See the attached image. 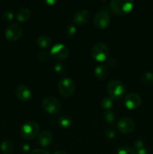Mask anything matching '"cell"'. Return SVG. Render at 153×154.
I'll return each mask as SVG.
<instances>
[{"mask_svg": "<svg viewBox=\"0 0 153 154\" xmlns=\"http://www.w3.org/2000/svg\"><path fill=\"white\" fill-rule=\"evenodd\" d=\"M148 150H147V148H146L145 147L136 150V154H148Z\"/></svg>", "mask_w": 153, "mask_h": 154, "instance_id": "cell-32", "label": "cell"}, {"mask_svg": "<svg viewBox=\"0 0 153 154\" xmlns=\"http://www.w3.org/2000/svg\"><path fill=\"white\" fill-rule=\"evenodd\" d=\"M141 103L142 99L137 93H129L124 98V105L129 110H134L139 108Z\"/></svg>", "mask_w": 153, "mask_h": 154, "instance_id": "cell-11", "label": "cell"}, {"mask_svg": "<svg viewBox=\"0 0 153 154\" xmlns=\"http://www.w3.org/2000/svg\"><path fill=\"white\" fill-rule=\"evenodd\" d=\"M107 91L111 99L118 100L124 96L126 88L124 84L121 81L118 80H113L108 83Z\"/></svg>", "mask_w": 153, "mask_h": 154, "instance_id": "cell-2", "label": "cell"}, {"mask_svg": "<svg viewBox=\"0 0 153 154\" xmlns=\"http://www.w3.org/2000/svg\"><path fill=\"white\" fill-rule=\"evenodd\" d=\"M76 28L74 25L73 24H70L67 27L65 30V34L68 37L72 38L76 35Z\"/></svg>", "mask_w": 153, "mask_h": 154, "instance_id": "cell-24", "label": "cell"}, {"mask_svg": "<svg viewBox=\"0 0 153 154\" xmlns=\"http://www.w3.org/2000/svg\"><path fill=\"white\" fill-rule=\"evenodd\" d=\"M133 146H134V150H139V149L140 148H142V147H144V142L143 141H142V139H140V138H137V139H136L134 141V142L133 144Z\"/></svg>", "mask_w": 153, "mask_h": 154, "instance_id": "cell-28", "label": "cell"}, {"mask_svg": "<svg viewBox=\"0 0 153 154\" xmlns=\"http://www.w3.org/2000/svg\"><path fill=\"white\" fill-rule=\"evenodd\" d=\"M50 54L57 60H65L69 55V49L65 45L62 43L55 44L50 50Z\"/></svg>", "mask_w": 153, "mask_h": 154, "instance_id": "cell-7", "label": "cell"}, {"mask_svg": "<svg viewBox=\"0 0 153 154\" xmlns=\"http://www.w3.org/2000/svg\"><path fill=\"white\" fill-rule=\"evenodd\" d=\"M64 70H65V68L61 63H56L55 65V66H54V71L57 74H58V75H62L64 73Z\"/></svg>", "mask_w": 153, "mask_h": 154, "instance_id": "cell-29", "label": "cell"}, {"mask_svg": "<svg viewBox=\"0 0 153 154\" xmlns=\"http://www.w3.org/2000/svg\"><path fill=\"white\" fill-rule=\"evenodd\" d=\"M135 123L131 118L123 117L117 123V129L118 132L122 134L130 133L134 129Z\"/></svg>", "mask_w": 153, "mask_h": 154, "instance_id": "cell-10", "label": "cell"}, {"mask_svg": "<svg viewBox=\"0 0 153 154\" xmlns=\"http://www.w3.org/2000/svg\"><path fill=\"white\" fill-rule=\"evenodd\" d=\"M40 127L35 121L28 120L24 123L20 128V134L26 139H32L38 134Z\"/></svg>", "mask_w": 153, "mask_h": 154, "instance_id": "cell-4", "label": "cell"}, {"mask_svg": "<svg viewBox=\"0 0 153 154\" xmlns=\"http://www.w3.org/2000/svg\"><path fill=\"white\" fill-rule=\"evenodd\" d=\"M91 55L96 61H105L107 60L108 55H109L108 46L103 42H98L94 44L91 49Z\"/></svg>", "mask_w": 153, "mask_h": 154, "instance_id": "cell-3", "label": "cell"}, {"mask_svg": "<svg viewBox=\"0 0 153 154\" xmlns=\"http://www.w3.org/2000/svg\"><path fill=\"white\" fill-rule=\"evenodd\" d=\"M94 75L98 80H104L109 75V69L106 65H99L94 69Z\"/></svg>", "mask_w": 153, "mask_h": 154, "instance_id": "cell-15", "label": "cell"}, {"mask_svg": "<svg viewBox=\"0 0 153 154\" xmlns=\"http://www.w3.org/2000/svg\"><path fill=\"white\" fill-rule=\"evenodd\" d=\"M22 28L18 24L13 23L6 28L4 35L6 38L10 42H16L19 40L22 35Z\"/></svg>", "mask_w": 153, "mask_h": 154, "instance_id": "cell-8", "label": "cell"}, {"mask_svg": "<svg viewBox=\"0 0 153 154\" xmlns=\"http://www.w3.org/2000/svg\"><path fill=\"white\" fill-rule=\"evenodd\" d=\"M30 147L29 145H28L27 144H23L22 145V151L24 153H27V152L29 151Z\"/></svg>", "mask_w": 153, "mask_h": 154, "instance_id": "cell-33", "label": "cell"}, {"mask_svg": "<svg viewBox=\"0 0 153 154\" xmlns=\"http://www.w3.org/2000/svg\"><path fill=\"white\" fill-rule=\"evenodd\" d=\"M37 44L42 49H47L52 45V40L50 36L46 35H41L38 38Z\"/></svg>", "mask_w": 153, "mask_h": 154, "instance_id": "cell-17", "label": "cell"}, {"mask_svg": "<svg viewBox=\"0 0 153 154\" xmlns=\"http://www.w3.org/2000/svg\"><path fill=\"white\" fill-rule=\"evenodd\" d=\"M46 2L49 5H53L56 3V2L54 1V0H52V1H49V0H48V1H46Z\"/></svg>", "mask_w": 153, "mask_h": 154, "instance_id": "cell-35", "label": "cell"}, {"mask_svg": "<svg viewBox=\"0 0 153 154\" xmlns=\"http://www.w3.org/2000/svg\"><path fill=\"white\" fill-rule=\"evenodd\" d=\"M13 143L9 139L3 141L0 145V149H1L2 152L4 154H9L11 153L12 150H13Z\"/></svg>", "mask_w": 153, "mask_h": 154, "instance_id": "cell-18", "label": "cell"}, {"mask_svg": "<svg viewBox=\"0 0 153 154\" xmlns=\"http://www.w3.org/2000/svg\"><path fill=\"white\" fill-rule=\"evenodd\" d=\"M110 5L114 13L120 16H124L131 11L134 8V2L125 0H112Z\"/></svg>", "mask_w": 153, "mask_h": 154, "instance_id": "cell-1", "label": "cell"}, {"mask_svg": "<svg viewBox=\"0 0 153 154\" xmlns=\"http://www.w3.org/2000/svg\"><path fill=\"white\" fill-rule=\"evenodd\" d=\"M41 104L44 110L50 114H57L61 110V104L59 101L52 96L44 98Z\"/></svg>", "mask_w": 153, "mask_h": 154, "instance_id": "cell-6", "label": "cell"}, {"mask_svg": "<svg viewBox=\"0 0 153 154\" xmlns=\"http://www.w3.org/2000/svg\"><path fill=\"white\" fill-rule=\"evenodd\" d=\"M29 154H50L47 150L44 149H34Z\"/></svg>", "mask_w": 153, "mask_h": 154, "instance_id": "cell-30", "label": "cell"}, {"mask_svg": "<svg viewBox=\"0 0 153 154\" xmlns=\"http://www.w3.org/2000/svg\"><path fill=\"white\" fill-rule=\"evenodd\" d=\"M94 25L98 29H104L109 26L110 23V17L109 14L104 11H99L94 16Z\"/></svg>", "mask_w": 153, "mask_h": 154, "instance_id": "cell-9", "label": "cell"}, {"mask_svg": "<svg viewBox=\"0 0 153 154\" xmlns=\"http://www.w3.org/2000/svg\"><path fill=\"white\" fill-rule=\"evenodd\" d=\"M58 88L62 96L64 97H69L74 93L76 84L71 78H63L58 82Z\"/></svg>", "mask_w": 153, "mask_h": 154, "instance_id": "cell-5", "label": "cell"}, {"mask_svg": "<svg viewBox=\"0 0 153 154\" xmlns=\"http://www.w3.org/2000/svg\"><path fill=\"white\" fill-rule=\"evenodd\" d=\"M105 136L109 139H113L116 135V131L112 127H109L105 130Z\"/></svg>", "mask_w": 153, "mask_h": 154, "instance_id": "cell-25", "label": "cell"}, {"mask_svg": "<svg viewBox=\"0 0 153 154\" xmlns=\"http://www.w3.org/2000/svg\"><path fill=\"white\" fill-rule=\"evenodd\" d=\"M49 57H50V54L49 53L46 52V51H41V52H40L38 54V60H40V61L41 62L47 61Z\"/></svg>", "mask_w": 153, "mask_h": 154, "instance_id": "cell-27", "label": "cell"}, {"mask_svg": "<svg viewBox=\"0 0 153 154\" xmlns=\"http://www.w3.org/2000/svg\"><path fill=\"white\" fill-rule=\"evenodd\" d=\"M2 17L5 21L10 22V21L13 20L14 17V14L13 12L10 11H5L3 13Z\"/></svg>", "mask_w": 153, "mask_h": 154, "instance_id": "cell-26", "label": "cell"}, {"mask_svg": "<svg viewBox=\"0 0 153 154\" xmlns=\"http://www.w3.org/2000/svg\"><path fill=\"white\" fill-rule=\"evenodd\" d=\"M58 123L61 127L68 128L72 125V118L68 115H62L58 118Z\"/></svg>", "mask_w": 153, "mask_h": 154, "instance_id": "cell-20", "label": "cell"}, {"mask_svg": "<svg viewBox=\"0 0 153 154\" xmlns=\"http://www.w3.org/2000/svg\"><path fill=\"white\" fill-rule=\"evenodd\" d=\"M104 118L105 121L107 122L108 123H113L116 120L117 114L113 110H106L104 114Z\"/></svg>", "mask_w": 153, "mask_h": 154, "instance_id": "cell-19", "label": "cell"}, {"mask_svg": "<svg viewBox=\"0 0 153 154\" xmlns=\"http://www.w3.org/2000/svg\"><path fill=\"white\" fill-rule=\"evenodd\" d=\"M16 17L19 22H26L31 17V11L26 8H21L16 11Z\"/></svg>", "mask_w": 153, "mask_h": 154, "instance_id": "cell-16", "label": "cell"}, {"mask_svg": "<svg viewBox=\"0 0 153 154\" xmlns=\"http://www.w3.org/2000/svg\"><path fill=\"white\" fill-rule=\"evenodd\" d=\"M15 96L19 100L26 102L31 98V90L27 86L24 84H20L15 89Z\"/></svg>", "mask_w": 153, "mask_h": 154, "instance_id": "cell-13", "label": "cell"}, {"mask_svg": "<svg viewBox=\"0 0 153 154\" xmlns=\"http://www.w3.org/2000/svg\"><path fill=\"white\" fill-rule=\"evenodd\" d=\"M100 105H101L102 108L106 110H110L112 108L113 106V102H112V99L110 97H104L102 100L100 101Z\"/></svg>", "mask_w": 153, "mask_h": 154, "instance_id": "cell-22", "label": "cell"}, {"mask_svg": "<svg viewBox=\"0 0 153 154\" xmlns=\"http://www.w3.org/2000/svg\"><path fill=\"white\" fill-rule=\"evenodd\" d=\"M53 140L52 134L50 131L44 130L39 134L37 138L38 144L43 147H46L50 145Z\"/></svg>", "mask_w": 153, "mask_h": 154, "instance_id": "cell-14", "label": "cell"}, {"mask_svg": "<svg viewBox=\"0 0 153 154\" xmlns=\"http://www.w3.org/2000/svg\"><path fill=\"white\" fill-rule=\"evenodd\" d=\"M90 17L89 11L87 9H80L74 14L73 22L79 26L85 25L88 21Z\"/></svg>", "mask_w": 153, "mask_h": 154, "instance_id": "cell-12", "label": "cell"}, {"mask_svg": "<svg viewBox=\"0 0 153 154\" xmlns=\"http://www.w3.org/2000/svg\"><path fill=\"white\" fill-rule=\"evenodd\" d=\"M107 64L109 65L110 66H111V67H115L117 65V62L114 58H110L109 60H107Z\"/></svg>", "mask_w": 153, "mask_h": 154, "instance_id": "cell-31", "label": "cell"}, {"mask_svg": "<svg viewBox=\"0 0 153 154\" xmlns=\"http://www.w3.org/2000/svg\"><path fill=\"white\" fill-rule=\"evenodd\" d=\"M116 154H136V152L131 147L122 146L117 149Z\"/></svg>", "mask_w": 153, "mask_h": 154, "instance_id": "cell-23", "label": "cell"}, {"mask_svg": "<svg viewBox=\"0 0 153 154\" xmlns=\"http://www.w3.org/2000/svg\"><path fill=\"white\" fill-rule=\"evenodd\" d=\"M52 154H68L66 153L65 151H64V150H56L55 152H54Z\"/></svg>", "mask_w": 153, "mask_h": 154, "instance_id": "cell-34", "label": "cell"}, {"mask_svg": "<svg viewBox=\"0 0 153 154\" xmlns=\"http://www.w3.org/2000/svg\"><path fill=\"white\" fill-rule=\"evenodd\" d=\"M141 81L146 85L153 84V73L151 72H144L141 77Z\"/></svg>", "mask_w": 153, "mask_h": 154, "instance_id": "cell-21", "label": "cell"}]
</instances>
